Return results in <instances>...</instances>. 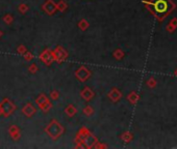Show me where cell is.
I'll return each instance as SVG.
<instances>
[{
	"label": "cell",
	"instance_id": "4",
	"mask_svg": "<svg viewBox=\"0 0 177 149\" xmlns=\"http://www.w3.org/2000/svg\"><path fill=\"white\" fill-rule=\"evenodd\" d=\"M69 54H68V51L65 48H63L62 46H58L53 50V57H54V61L58 62V63H63L66 59L68 58Z\"/></svg>",
	"mask_w": 177,
	"mask_h": 149
},
{
	"label": "cell",
	"instance_id": "23",
	"mask_svg": "<svg viewBox=\"0 0 177 149\" xmlns=\"http://www.w3.org/2000/svg\"><path fill=\"white\" fill-rule=\"evenodd\" d=\"M23 55H24V59H25V61H31L32 59L35 58L33 54H32L31 52H29V51H26Z\"/></svg>",
	"mask_w": 177,
	"mask_h": 149
},
{
	"label": "cell",
	"instance_id": "7",
	"mask_svg": "<svg viewBox=\"0 0 177 149\" xmlns=\"http://www.w3.org/2000/svg\"><path fill=\"white\" fill-rule=\"evenodd\" d=\"M90 133V131L87 129V127H82L78 131V133H77V135H76L75 137V146L76 148H83V145H82V141L83 139L85 138V136L87 135V134Z\"/></svg>",
	"mask_w": 177,
	"mask_h": 149
},
{
	"label": "cell",
	"instance_id": "17",
	"mask_svg": "<svg viewBox=\"0 0 177 149\" xmlns=\"http://www.w3.org/2000/svg\"><path fill=\"white\" fill-rule=\"evenodd\" d=\"M89 26H90V23L87 22L85 19H81V20L78 22V27L81 31H85V30L89 28Z\"/></svg>",
	"mask_w": 177,
	"mask_h": 149
},
{
	"label": "cell",
	"instance_id": "10",
	"mask_svg": "<svg viewBox=\"0 0 177 149\" xmlns=\"http://www.w3.org/2000/svg\"><path fill=\"white\" fill-rule=\"evenodd\" d=\"M36 112H37V109L35 108L33 105L30 104V103L26 104L25 106L22 108V113H23V115L26 116V117H28V118L32 117V116L36 114Z\"/></svg>",
	"mask_w": 177,
	"mask_h": 149
},
{
	"label": "cell",
	"instance_id": "24",
	"mask_svg": "<svg viewBox=\"0 0 177 149\" xmlns=\"http://www.w3.org/2000/svg\"><path fill=\"white\" fill-rule=\"evenodd\" d=\"M58 97H60V92L58 90H52L50 92V98L52 101H58Z\"/></svg>",
	"mask_w": 177,
	"mask_h": 149
},
{
	"label": "cell",
	"instance_id": "16",
	"mask_svg": "<svg viewBox=\"0 0 177 149\" xmlns=\"http://www.w3.org/2000/svg\"><path fill=\"white\" fill-rule=\"evenodd\" d=\"M51 108H52V103H51L49 99L45 103V104H43L41 107H40V109H41V111L43 112V113H47V112H49Z\"/></svg>",
	"mask_w": 177,
	"mask_h": 149
},
{
	"label": "cell",
	"instance_id": "18",
	"mask_svg": "<svg viewBox=\"0 0 177 149\" xmlns=\"http://www.w3.org/2000/svg\"><path fill=\"white\" fill-rule=\"evenodd\" d=\"M108 97H109L110 99H113V102H116L120 97V92L116 90V89H113V90L108 93Z\"/></svg>",
	"mask_w": 177,
	"mask_h": 149
},
{
	"label": "cell",
	"instance_id": "25",
	"mask_svg": "<svg viewBox=\"0 0 177 149\" xmlns=\"http://www.w3.org/2000/svg\"><path fill=\"white\" fill-rule=\"evenodd\" d=\"M26 51H27V49H26V47L24 45H20V46H18V48H17V53L20 55H23Z\"/></svg>",
	"mask_w": 177,
	"mask_h": 149
},
{
	"label": "cell",
	"instance_id": "5",
	"mask_svg": "<svg viewBox=\"0 0 177 149\" xmlns=\"http://www.w3.org/2000/svg\"><path fill=\"white\" fill-rule=\"evenodd\" d=\"M74 74H75V77L77 78L80 82H85L87 80L90 79L92 72H90V70H87L85 66H80L78 70H75Z\"/></svg>",
	"mask_w": 177,
	"mask_h": 149
},
{
	"label": "cell",
	"instance_id": "1",
	"mask_svg": "<svg viewBox=\"0 0 177 149\" xmlns=\"http://www.w3.org/2000/svg\"><path fill=\"white\" fill-rule=\"evenodd\" d=\"M65 129L62 124L58 121V120H51L50 123L45 127V133L48 135L49 138H51L52 140H58L60 136L64 134Z\"/></svg>",
	"mask_w": 177,
	"mask_h": 149
},
{
	"label": "cell",
	"instance_id": "6",
	"mask_svg": "<svg viewBox=\"0 0 177 149\" xmlns=\"http://www.w3.org/2000/svg\"><path fill=\"white\" fill-rule=\"evenodd\" d=\"M40 60L42 62L46 64V65H51L53 61H54V57H53V50L50 49H45L43 52L40 54Z\"/></svg>",
	"mask_w": 177,
	"mask_h": 149
},
{
	"label": "cell",
	"instance_id": "15",
	"mask_svg": "<svg viewBox=\"0 0 177 149\" xmlns=\"http://www.w3.org/2000/svg\"><path fill=\"white\" fill-rule=\"evenodd\" d=\"M56 8H58V11H60V13H64V11H66V9L68 8L67 2H66L65 0H60V2L56 3Z\"/></svg>",
	"mask_w": 177,
	"mask_h": 149
},
{
	"label": "cell",
	"instance_id": "14",
	"mask_svg": "<svg viewBox=\"0 0 177 149\" xmlns=\"http://www.w3.org/2000/svg\"><path fill=\"white\" fill-rule=\"evenodd\" d=\"M48 97H47V95L45 94V93H41V94L39 95V96L37 97V99H36V104L39 106V108L42 106L43 104H45V103L48 101Z\"/></svg>",
	"mask_w": 177,
	"mask_h": 149
},
{
	"label": "cell",
	"instance_id": "2",
	"mask_svg": "<svg viewBox=\"0 0 177 149\" xmlns=\"http://www.w3.org/2000/svg\"><path fill=\"white\" fill-rule=\"evenodd\" d=\"M170 2L168 0H153V2L151 3L152 11L157 17L165 16L170 9Z\"/></svg>",
	"mask_w": 177,
	"mask_h": 149
},
{
	"label": "cell",
	"instance_id": "12",
	"mask_svg": "<svg viewBox=\"0 0 177 149\" xmlns=\"http://www.w3.org/2000/svg\"><path fill=\"white\" fill-rule=\"evenodd\" d=\"M9 136L12 137L13 140H15V141L20 140V138H21L20 129H19L17 125H15V124H13V125H11V127H9Z\"/></svg>",
	"mask_w": 177,
	"mask_h": 149
},
{
	"label": "cell",
	"instance_id": "26",
	"mask_svg": "<svg viewBox=\"0 0 177 149\" xmlns=\"http://www.w3.org/2000/svg\"><path fill=\"white\" fill-rule=\"evenodd\" d=\"M2 34H3V32L0 30V39H1V36H2Z\"/></svg>",
	"mask_w": 177,
	"mask_h": 149
},
{
	"label": "cell",
	"instance_id": "3",
	"mask_svg": "<svg viewBox=\"0 0 177 149\" xmlns=\"http://www.w3.org/2000/svg\"><path fill=\"white\" fill-rule=\"evenodd\" d=\"M0 107H1V112H2V115L5 118L11 116L15 111H16V105L11 101L9 98L5 97L2 99V102L0 103Z\"/></svg>",
	"mask_w": 177,
	"mask_h": 149
},
{
	"label": "cell",
	"instance_id": "8",
	"mask_svg": "<svg viewBox=\"0 0 177 149\" xmlns=\"http://www.w3.org/2000/svg\"><path fill=\"white\" fill-rule=\"evenodd\" d=\"M42 9L46 13L48 16H53L56 13L58 8H56V3L53 0H46L45 3L42 5Z\"/></svg>",
	"mask_w": 177,
	"mask_h": 149
},
{
	"label": "cell",
	"instance_id": "13",
	"mask_svg": "<svg viewBox=\"0 0 177 149\" xmlns=\"http://www.w3.org/2000/svg\"><path fill=\"white\" fill-rule=\"evenodd\" d=\"M65 113L68 117H73L77 113V109L73 106V105H68L66 108H65Z\"/></svg>",
	"mask_w": 177,
	"mask_h": 149
},
{
	"label": "cell",
	"instance_id": "9",
	"mask_svg": "<svg viewBox=\"0 0 177 149\" xmlns=\"http://www.w3.org/2000/svg\"><path fill=\"white\" fill-rule=\"evenodd\" d=\"M97 142H98V139H97V137H96V136H94L90 131V133L85 136V138L83 139V141H82L83 148H87V149L94 148V146L96 145Z\"/></svg>",
	"mask_w": 177,
	"mask_h": 149
},
{
	"label": "cell",
	"instance_id": "22",
	"mask_svg": "<svg viewBox=\"0 0 177 149\" xmlns=\"http://www.w3.org/2000/svg\"><path fill=\"white\" fill-rule=\"evenodd\" d=\"M38 70H39V67H38V65L36 63H32L29 65V67H28V72H30V74H35L38 72Z\"/></svg>",
	"mask_w": 177,
	"mask_h": 149
},
{
	"label": "cell",
	"instance_id": "20",
	"mask_svg": "<svg viewBox=\"0 0 177 149\" xmlns=\"http://www.w3.org/2000/svg\"><path fill=\"white\" fill-rule=\"evenodd\" d=\"M2 20L6 25H11V24H13V22H14V17H13L12 15L6 14V15H4V16H3Z\"/></svg>",
	"mask_w": 177,
	"mask_h": 149
},
{
	"label": "cell",
	"instance_id": "21",
	"mask_svg": "<svg viewBox=\"0 0 177 149\" xmlns=\"http://www.w3.org/2000/svg\"><path fill=\"white\" fill-rule=\"evenodd\" d=\"M18 9H19V11H20L21 14H26L28 11V9H29V6H28L26 3H21L20 5L18 6Z\"/></svg>",
	"mask_w": 177,
	"mask_h": 149
},
{
	"label": "cell",
	"instance_id": "11",
	"mask_svg": "<svg viewBox=\"0 0 177 149\" xmlns=\"http://www.w3.org/2000/svg\"><path fill=\"white\" fill-rule=\"evenodd\" d=\"M80 96L83 101H85V102H90L91 99L95 96V93H94V91L90 88V87H85V88L81 90Z\"/></svg>",
	"mask_w": 177,
	"mask_h": 149
},
{
	"label": "cell",
	"instance_id": "19",
	"mask_svg": "<svg viewBox=\"0 0 177 149\" xmlns=\"http://www.w3.org/2000/svg\"><path fill=\"white\" fill-rule=\"evenodd\" d=\"M82 113L85 114L87 117H90V116H92L93 114H94V109H93V107H91V106H87L83 108Z\"/></svg>",
	"mask_w": 177,
	"mask_h": 149
},
{
	"label": "cell",
	"instance_id": "27",
	"mask_svg": "<svg viewBox=\"0 0 177 149\" xmlns=\"http://www.w3.org/2000/svg\"><path fill=\"white\" fill-rule=\"evenodd\" d=\"M2 115V112H1V107H0V116Z\"/></svg>",
	"mask_w": 177,
	"mask_h": 149
}]
</instances>
